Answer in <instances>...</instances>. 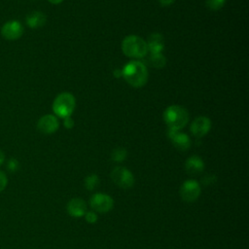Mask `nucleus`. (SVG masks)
Masks as SVG:
<instances>
[{
	"instance_id": "1",
	"label": "nucleus",
	"mask_w": 249,
	"mask_h": 249,
	"mask_svg": "<svg viewBox=\"0 0 249 249\" xmlns=\"http://www.w3.org/2000/svg\"><path fill=\"white\" fill-rule=\"evenodd\" d=\"M122 75L127 84L134 88L143 87L148 80V70L145 64L138 60H132L124 65Z\"/></svg>"
},
{
	"instance_id": "2",
	"label": "nucleus",
	"mask_w": 249,
	"mask_h": 249,
	"mask_svg": "<svg viewBox=\"0 0 249 249\" xmlns=\"http://www.w3.org/2000/svg\"><path fill=\"white\" fill-rule=\"evenodd\" d=\"M163 121L168 126V129L180 130L189 121L188 111L178 105H171L163 112Z\"/></svg>"
},
{
	"instance_id": "3",
	"label": "nucleus",
	"mask_w": 249,
	"mask_h": 249,
	"mask_svg": "<svg viewBox=\"0 0 249 249\" xmlns=\"http://www.w3.org/2000/svg\"><path fill=\"white\" fill-rule=\"evenodd\" d=\"M122 51L128 57L142 58L148 53V46L139 36L128 35L122 42Z\"/></svg>"
},
{
	"instance_id": "4",
	"label": "nucleus",
	"mask_w": 249,
	"mask_h": 249,
	"mask_svg": "<svg viewBox=\"0 0 249 249\" xmlns=\"http://www.w3.org/2000/svg\"><path fill=\"white\" fill-rule=\"evenodd\" d=\"M76 105V100L70 92L59 93L53 102V111L59 118L70 117Z\"/></svg>"
},
{
	"instance_id": "5",
	"label": "nucleus",
	"mask_w": 249,
	"mask_h": 249,
	"mask_svg": "<svg viewBox=\"0 0 249 249\" xmlns=\"http://www.w3.org/2000/svg\"><path fill=\"white\" fill-rule=\"evenodd\" d=\"M111 179L121 189H130L135 182L132 172L124 166H117L111 171Z\"/></svg>"
},
{
	"instance_id": "6",
	"label": "nucleus",
	"mask_w": 249,
	"mask_h": 249,
	"mask_svg": "<svg viewBox=\"0 0 249 249\" xmlns=\"http://www.w3.org/2000/svg\"><path fill=\"white\" fill-rule=\"evenodd\" d=\"M89 205L96 212L106 213L113 209L114 199L107 194L96 193L90 196Z\"/></svg>"
},
{
	"instance_id": "7",
	"label": "nucleus",
	"mask_w": 249,
	"mask_h": 249,
	"mask_svg": "<svg viewBox=\"0 0 249 249\" xmlns=\"http://www.w3.org/2000/svg\"><path fill=\"white\" fill-rule=\"evenodd\" d=\"M180 196L186 202H193L198 198L201 193L199 183L194 179L186 180L180 187Z\"/></svg>"
},
{
	"instance_id": "8",
	"label": "nucleus",
	"mask_w": 249,
	"mask_h": 249,
	"mask_svg": "<svg viewBox=\"0 0 249 249\" xmlns=\"http://www.w3.org/2000/svg\"><path fill=\"white\" fill-rule=\"evenodd\" d=\"M22 24L16 19H11L6 21L1 27V35L6 40L15 41L19 39L23 34Z\"/></svg>"
},
{
	"instance_id": "9",
	"label": "nucleus",
	"mask_w": 249,
	"mask_h": 249,
	"mask_svg": "<svg viewBox=\"0 0 249 249\" xmlns=\"http://www.w3.org/2000/svg\"><path fill=\"white\" fill-rule=\"evenodd\" d=\"M59 127V123L54 115H45L37 123V129L44 134H52Z\"/></svg>"
},
{
	"instance_id": "10",
	"label": "nucleus",
	"mask_w": 249,
	"mask_h": 249,
	"mask_svg": "<svg viewBox=\"0 0 249 249\" xmlns=\"http://www.w3.org/2000/svg\"><path fill=\"white\" fill-rule=\"evenodd\" d=\"M167 136L171 140L173 145L180 151H186L191 147L190 137L187 134L180 132V130L168 129Z\"/></svg>"
},
{
	"instance_id": "11",
	"label": "nucleus",
	"mask_w": 249,
	"mask_h": 249,
	"mask_svg": "<svg viewBox=\"0 0 249 249\" xmlns=\"http://www.w3.org/2000/svg\"><path fill=\"white\" fill-rule=\"evenodd\" d=\"M211 128V121L207 117L200 116L194 120L191 124V132L196 137H202L208 133Z\"/></svg>"
},
{
	"instance_id": "12",
	"label": "nucleus",
	"mask_w": 249,
	"mask_h": 249,
	"mask_svg": "<svg viewBox=\"0 0 249 249\" xmlns=\"http://www.w3.org/2000/svg\"><path fill=\"white\" fill-rule=\"evenodd\" d=\"M67 213L74 218L84 217L87 210V203L83 198L74 197L70 199L66 206Z\"/></svg>"
},
{
	"instance_id": "13",
	"label": "nucleus",
	"mask_w": 249,
	"mask_h": 249,
	"mask_svg": "<svg viewBox=\"0 0 249 249\" xmlns=\"http://www.w3.org/2000/svg\"><path fill=\"white\" fill-rule=\"evenodd\" d=\"M163 42L164 40L160 33H158V32L152 33L149 36L148 41L146 42L148 46V51H150L151 53H160L164 48Z\"/></svg>"
},
{
	"instance_id": "14",
	"label": "nucleus",
	"mask_w": 249,
	"mask_h": 249,
	"mask_svg": "<svg viewBox=\"0 0 249 249\" xmlns=\"http://www.w3.org/2000/svg\"><path fill=\"white\" fill-rule=\"evenodd\" d=\"M204 161L198 156H191L185 162L186 171L190 174H199L204 170Z\"/></svg>"
},
{
	"instance_id": "15",
	"label": "nucleus",
	"mask_w": 249,
	"mask_h": 249,
	"mask_svg": "<svg viewBox=\"0 0 249 249\" xmlns=\"http://www.w3.org/2000/svg\"><path fill=\"white\" fill-rule=\"evenodd\" d=\"M46 20H47L46 15L40 11H33L26 16V24L32 29L40 28L44 26V24L46 23Z\"/></svg>"
},
{
	"instance_id": "16",
	"label": "nucleus",
	"mask_w": 249,
	"mask_h": 249,
	"mask_svg": "<svg viewBox=\"0 0 249 249\" xmlns=\"http://www.w3.org/2000/svg\"><path fill=\"white\" fill-rule=\"evenodd\" d=\"M147 62L154 68H162L166 64V58L160 53H151Z\"/></svg>"
},
{
	"instance_id": "17",
	"label": "nucleus",
	"mask_w": 249,
	"mask_h": 249,
	"mask_svg": "<svg viewBox=\"0 0 249 249\" xmlns=\"http://www.w3.org/2000/svg\"><path fill=\"white\" fill-rule=\"evenodd\" d=\"M85 188L89 191H92L99 185V177L96 174H89L85 178Z\"/></svg>"
},
{
	"instance_id": "18",
	"label": "nucleus",
	"mask_w": 249,
	"mask_h": 249,
	"mask_svg": "<svg viewBox=\"0 0 249 249\" xmlns=\"http://www.w3.org/2000/svg\"><path fill=\"white\" fill-rule=\"evenodd\" d=\"M126 156H127V152L124 148H122V147H119V148H116L112 151V154H111V159L114 160V161H118V162H121L123 160H124L126 159Z\"/></svg>"
},
{
	"instance_id": "19",
	"label": "nucleus",
	"mask_w": 249,
	"mask_h": 249,
	"mask_svg": "<svg viewBox=\"0 0 249 249\" xmlns=\"http://www.w3.org/2000/svg\"><path fill=\"white\" fill-rule=\"evenodd\" d=\"M225 1L226 0H205V4H206L208 9L213 10V11H217V10L221 9L224 6Z\"/></svg>"
},
{
	"instance_id": "20",
	"label": "nucleus",
	"mask_w": 249,
	"mask_h": 249,
	"mask_svg": "<svg viewBox=\"0 0 249 249\" xmlns=\"http://www.w3.org/2000/svg\"><path fill=\"white\" fill-rule=\"evenodd\" d=\"M84 217H85L86 221L88 223H89V224L96 223L97 219H98V217H97V215H96V213L94 211H87Z\"/></svg>"
},
{
	"instance_id": "21",
	"label": "nucleus",
	"mask_w": 249,
	"mask_h": 249,
	"mask_svg": "<svg viewBox=\"0 0 249 249\" xmlns=\"http://www.w3.org/2000/svg\"><path fill=\"white\" fill-rule=\"evenodd\" d=\"M7 168L11 172H15L18 168V161L16 159H10L7 163Z\"/></svg>"
},
{
	"instance_id": "22",
	"label": "nucleus",
	"mask_w": 249,
	"mask_h": 249,
	"mask_svg": "<svg viewBox=\"0 0 249 249\" xmlns=\"http://www.w3.org/2000/svg\"><path fill=\"white\" fill-rule=\"evenodd\" d=\"M8 184V178H7V175L0 170V192L4 191L6 186Z\"/></svg>"
},
{
	"instance_id": "23",
	"label": "nucleus",
	"mask_w": 249,
	"mask_h": 249,
	"mask_svg": "<svg viewBox=\"0 0 249 249\" xmlns=\"http://www.w3.org/2000/svg\"><path fill=\"white\" fill-rule=\"evenodd\" d=\"M74 125V122L73 120L71 119V117H66L64 118V126L66 128H72Z\"/></svg>"
},
{
	"instance_id": "24",
	"label": "nucleus",
	"mask_w": 249,
	"mask_h": 249,
	"mask_svg": "<svg viewBox=\"0 0 249 249\" xmlns=\"http://www.w3.org/2000/svg\"><path fill=\"white\" fill-rule=\"evenodd\" d=\"M159 2L161 6H169L174 2V0H159Z\"/></svg>"
},
{
	"instance_id": "25",
	"label": "nucleus",
	"mask_w": 249,
	"mask_h": 249,
	"mask_svg": "<svg viewBox=\"0 0 249 249\" xmlns=\"http://www.w3.org/2000/svg\"><path fill=\"white\" fill-rule=\"evenodd\" d=\"M5 160V154L3 153V151L0 149V165L4 162Z\"/></svg>"
},
{
	"instance_id": "26",
	"label": "nucleus",
	"mask_w": 249,
	"mask_h": 249,
	"mask_svg": "<svg viewBox=\"0 0 249 249\" xmlns=\"http://www.w3.org/2000/svg\"><path fill=\"white\" fill-rule=\"evenodd\" d=\"M50 3H52V4H59V3H61L63 0H48Z\"/></svg>"
}]
</instances>
